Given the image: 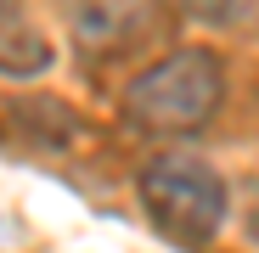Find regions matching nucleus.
<instances>
[{
    "mask_svg": "<svg viewBox=\"0 0 259 253\" xmlns=\"http://www.w3.org/2000/svg\"><path fill=\"white\" fill-rule=\"evenodd\" d=\"M136 197L147 225L175 247H208L231 214V186L203 152H158L136 175Z\"/></svg>",
    "mask_w": 259,
    "mask_h": 253,
    "instance_id": "f257e3e1",
    "label": "nucleus"
},
{
    "mask_svg": "<svg viewBox=\"0 0 259 253\" xmlns=\"http://www.w3.org/2000/svg\"><path fill=\"white\" fill-rule=\"evenodd\" d=\"M57 68V45H51V34L46 23L34 17L28 0H0V79H46Z\"/></svg>",
    "mask_w": 259,
    "mask_h": 253,
    "instance_id": "20e7f679",
    "label": "nucleus"
},
{
    "mask_svg": "<svg viewBox=\"0 0 259 253\" xmlns=\"http://www.w3.org/2000/svg\"><path fill=\"white\" fill-rule=\"evenodd\" d=\"M62 17H68L73 45L113 57V51H130L136 39L152 34L158 0H62Z\"/></svg>",
    "mask_w": 259,
    "mask_h": 253,
    "instance_id": "7ed1b4c3",
    "label": "nucleus"
},
{
    "mask_svg": "<svg viewBox=\"0 0 259 253\" xmlns=\"http://www.w3.org/2000/svg\"><path fill=\"white\" fill-rule=\"evenodd\" d=\"M226 102V62L208 45H181L141 68L124 90V118L152 135H197Z\"/></svg>",
    "mask_w": 259,
    "mask_h": 253,
    "instance_id": "f03ea898",
    "label": "nucleus"
},
{
    "mask_svg": "<svg viewBox=\"0 0 259 253\" xmlns=\"http://www.w3.org/2000/svg\"><path fill=\"white\" fill-rule=\"evenodd\" d=\"M175 12H186L192 23H214V28H226V23H237V12H242V0H169Z\"/></svg>",
    "mask_w": 259,
    "mask_h": 253,
    "instance_id": "39448f33",
    "label": "nucleus"
}]
</instances>
